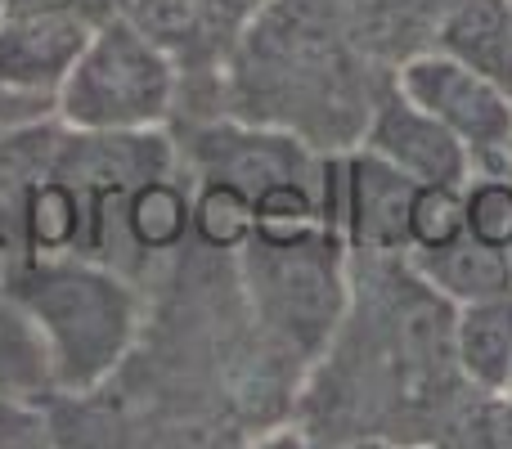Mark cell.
<instances>
[{
    "mask_svg": "<svg viewBox=\"0 0 512 449\" xmlns=\"http://www.w3.org/2000/svg\"><path fill=\"white\" fill-rule=\"evenodd\" d=\"M405 229H409V252H436V247H450L454 238H463L468 234L463 185H414Z\"/></svg>",
    "mask_w": 512,
    "mask_h": 449,
    "instance_id": "cell-16",
    "label": "cell"
},
{
    "mask_svg": "<svg viewBox=\"0 0 512 449\" xmlns=\"http://www.w3.org/2000/svg\"><path fill=\"white\" fill-rule=\"evenodd\" d=\"M396 86L418 108L450 126L468 144L477 167H508L512 153V86L481 72L477 63L459 59L450 50L414 54L396 72Z\"/></svg>",
    "mask_w": 512,
    "mask_h": 449,
    "instance_id": "cell-4",
    "label": "cell"
},
{
    "mask_svg": "<svg viewBox=\"0 0 512 449\" xmlns=\"http://www.w3.org/2000/svg\"><path fill=\"white\" fill-rule=\"evenodd\" d=\"M441 50L512 86V0H459L445 18Z\"/></svg>",
    "mask_w": 512,
    "mask_h": 449,
    "instance_id": "cell-12",
    "label": "cell"
},
{
    "mask_svg": "<svg viewBox=\"0 0 512 449\" xmlns=\"http://www.w3.org/2000/svg\"><path fill=\"white\" fill-rule=\"evenodd\" d=\"M265 5L270 0H126V18L171 54L185 86L194 77H221Z\"/></svg>",
    "mask_w": 512,
    "mask_h": 449,
    "instance_id": "cell-5",
    "label": "cell"
},
{
    "mask_svg": "<svg viewBox=\"0 0 512 449\" xmlns=\"http://www.w3.org/2000/svg\"><path fill=\"white\" fill-rule=\"evenodd\" d=\"M504 396H508V400H512V378H508V391H504Z\"/></svg>",
    "mask_w": 512,
    "mask_h": 449,
    "instance_id": "cell-18",
    "label": "cell"
},
{
    "mask_svg": "<svg viewBox=\"0 0 512 449\" xmlns=\"http://www.w3.org/2000/svg\"><path fill=\"white\" fill-rule=\"evenodd\" d=\"M454 355L477 396H504L512 378V288L454 306Z\"/></svg>",
    "mask_w": 512,
    "mask_h": 449,
    "instance_id": "cell-10",
    "label": "cell"
},
{
    "mask_svg": "<svg viewBox=\"0 0 512 449\" xmlns=\"http://www.w3.org/2000/svg\"><path fill=\"white\" fill-rule=\"evenodd\" d=\"M414 185L400 167H391L387 158L360 149L346 158L342 167V203L333 212V229H346V243L364 256H400L409 252V198Z\"/></svg>",
    "mask_w": 512,
    "mask_h": 449,
    "instance_id": "cell-8",
    "label": "cell"
},
{
    "mask_svg": "<svg viewBox=\"0 0 512 449\" xmlns=\"http://www.w3.org/2000/svg\"><path fill=\"white\" fill-rule=\"evenodd\" d=\"M409 265L450 306H472V301L499 297L512 288V252L477 243L472 234L454 238L450 247H436V252H409Z\"/></svg>",
    "mask_w": 512,
    "mask_h": 449,
    "instance_id": "cell-11",
    "label": "cell"
},
{
    "mask_svg": "<svg viewBox=\"0 0 512 449\" xmlns=\"http://www.w3.org/2000/svg\"><path fill=\"white\" fill-rule=\"evenodd\" d=\"M180 108V68L171 54L131 23L113 14L90 32L81 59L54 95V117L72 131H153Z\"/></svg>",
    "mask_w": 512,
    "mask_h": 449,
    "instance_id": "cell-2",
    "label": "cell"
},
{
    "mask_svg": "<svg viewBox=\"0 0 512 449\" xmlns=\"http://www.w3.org/2000/svg\"><path fill=\"white\" fill-rule=\"evenodd\" d=\"M463 216L477 243L512 252V167H477L463 185Z\"/></svg>",
    "mask_w": 512,
    "mask_h": 449,
    "instance_id": "cell-15",
    "label": "cell"
},
{
    "mask_svg": "<svg viewBox=\"0 0 512 449\" xmlns=\"http://www.w3.org/2000/svg\"><path fill=\"white\" fill-rule=\"evenodd\" d=\"M50 409L32 396L0 391V445H41L50 441Z\"/></svg>",
    "mask_w": 512,
    "mask_h": 449,
    "instance_id": "cell-17",
    "label": "cell"
},
{
    "mask_svg": "<svg viewBox=\"0 0 512 449\" xmlns=\"http://www.w3.org/2000/svg\"><path fill=\"white\" fill-rule=\"evenodd\" d=\"M360 144L387 158L391 167H400L418 185H468V176L477 171L468 144L450 126L436 122L427 108H418L400 86H391L369 108Z\"/></svg>",
    "mask_w": 512,
    "mask_h": 449,
    "instance_id": "cell-6",
    "label": "cell"
},
{
    "mask_svg": "<svg viewBox=\"0 0 512 449\" xmlns=\"http://www.w3.org/2000/svg\"><path fill=\"white\" fill-rule=\"evenodd\" d=\"M189 234H194V185L185 162L176 171L140 180L117 198V238L144 261L180 252Z\"/></svg>",
    "mask_w": 512,
    "mask_h": 449,
    "instance_id": "cell-9",
    "label": "cell"
},
{
    "mask_svg": "<svg viewBox=\"0 0 512 449\" xmlns=\"http://www.w3.org/2000/svg\"><path fill=\"white\" fill-rule=\"evenodd\" d=\"M0 391L9 396H54L50 391V364H45L41 333L32 319L18 310V301L0 283Z\"/></svg>",
    "mask_w": 512,
    "mask_h": 449,
    "instance_id": "cell-13",
    "label": "cell"
},
{
    "mask_svg": "<svg viewBox=\"0 0 512 449\" xmlns=\"http://www.w3.org/2000/svg\"><path fill=\"white\" fill-rule=\"evenodd\" d=\"M95 23L63 9H5L0 14V90L50 99L68 81Z\"/></svg>",
    "mask_w": 512,
    "mask_h": 449,
    "instance_id": "cell-7",
    "label": "cell"
},
{
    "mask_svg": "<svg viewBox=\"0 0 512 449\" xmlns=\"http://www.w3.org/2000/svg\"><path fill=\"white\" fill-rule=\"evenodd\" d=\"M337 252H342V243L333 238V229H319L297 243L248 238L239 247L256 319L288 351L310 355L328 346V337L337 333V319L346 310L342 256Z\"/></svg>",
    "mask_w": 512,
    "mask_h": 449,
    "instance_id": "cell-3",
    "label": "cell"
},
{
    "mask_svg": "<svg viewBox=\"0 0 512 449\" xmlns=\"http://www.w3.org/2000/svg\"><path fill=\"white\" fill-rule=\"evenodd\" d=\"M256 234V203L234 180H198L194 185V243L207 252H239Z\"/></svg>",
    "mask_w": 512,
    "mask_h": 449,
    "instance_id": "cell-14",
    "label": "cell"
},
{
    "mask_svg": "<svg viewBox=\"0 0 512 449\" xmlns=\"http://www.w3.org/2000/svg\"><path fill=\"white\" fill-rule=\"evenodd\" d=\"M0 14H5V0H0Z\"/></svg>",
    "mask_w": 512,
    "mask_h": 449,
    "instance_id": "cell-19",
    "label": "cell"
},
{
    "mask_svg": "<svg viewBox=\"0 0 512 449\" xmlns=\"http://www.w3.org/2000/svg\"><path fill=\"white\" fill-rule=\"evenodd\" d=\"M0 283L41 333L54 396L104 391L149 328L140 279L95 256H5Z\"/></svg>",
    "mask_w": 512,
    "mask_h": 449,
    "instance_id": "cell-1",
    "label": "cell"
}]
</instances>
